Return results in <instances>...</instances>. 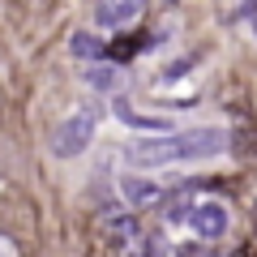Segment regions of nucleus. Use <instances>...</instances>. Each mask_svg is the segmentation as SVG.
<instances>
[{"label":"nucleus","mask_w":257,"mask_h":257,"mask_svg":"<svg viewBox=\"0 0 257 257\" xmlns=\"http://www.w3.org/2000/svg\"><path fill=\"white\" fill-rule=\"evenodd\" d=\"M116 120H120V124L150 128V133H172V120H167V116H146V111H133L128 103H116Z\"/></svg>","instance_id":"nucleus-7"},{"label":"nucleus","mask_w":257,"mask_h":257,"mask_svg":"<svg viewBox=\"0 0 257 257\" xmlns=\"http://www.w3.org/2000/svg\"><path fill=\"white\" fill-rule=\"evenodd\" d=\"M0 257H18V248H13L9 236H0Z\"/></svg>","instance_id":"nucleus-11"},{"label":"nucleus","mask_w":257,"mask_h":257,"mask_svg":"<svg viewBox=\"0 0 257 257\" xmlns=\"http://www.w3.org/2000/svg\"><path fill=\"white\" fill-rule=\"evenodd\" d=\"M138 13H142V0H103L99 9H94V26L99 30H116V26L138 22Z\"/></svg>","instance_id":"nucleus-4"},{"label":"nucleus","mask_w":257,"mask_h":257,"mask_svg":"<svg viewBox=\"0 0 257 257\" xmlns=\"http://www.w3.org/2000/svg\"><path fill=\"white\" fill-rule=\"evenodd\" d=\"M69 52H73V56H82V60H90V56H99V52H103V43L90 35V30H77V35H73V43H69Z\"/></svg>","instance_id":"nucleus-9"},{"label":"nucleus","mask_w":257,"mask_h":257,"mask_svg":"<svg viewBox=\"0 0 257 257\" xmlns=\"http://www.w3.org/2000/svg\"><path fill=\"white\" fill-rule=\"evenodd\" d=\"M159 206H163V223H189V214H193L197 202L189 197V189H176V193H163Z\"/></svg>","instance_id":"nucleus-6"},{"label":"nucleus","mask_w":257,"mask_h":257,"mask_svg":"<svg viewBox=\"0 0 257 257\" xmlns=\"http://www.w3.org/2000/svg\"><path fill=\"white\" fill-rule=\"evenodd\" d=\"M94 124H99V111H94V107H73L69 116L60 120V128H56L52 150L60 159H77L94 142Z\"/></svg>","instance_id":"nucleus-2"},{"label":"nucleus","mask_w":257,"mask_h":257,"mask_svg":"<svg viewBox=\"0 0 257 257\" xmlns=\"http://www.w3.org/2000/svg\"><path fill=\"white\" fill-rule=\"evenodd\" d=\"M189 223H193V231H197V240H219L223 231H227L231 214H227V206H219V202H197L193 214H189Z\"/></svg>","instance_id":"nucleus-3"},{"label":"nucleus","mask_w":257,"mask_h":257,"mask_svg":"<svg viewBox=\"0 0 257 257\" xmlns=\"http://www.w3.org/2000/svg\"><path fill=\"white\" fill-rule=\"evenodd\" d=\"M120 197H124L128 206H150V202L163 197V184L146 180V176H124V180H120Z\"/></svg>","instance_id":"nucleus-5"},{"label":"nucleus","mask_w":257,"mask_h":257,"mask_svg":"<svg viewBox=\"0 0 257 257\" xmlns=\"http://www.w3.org/2000/svg\"><path fill=\"white\" fill-rule=\"evenodd\" d=\"M227 150V128H184V133H159L124 146L128 167H167V163H197Z\"/></svg>","instance_id":"nucleus-1"},{"label":"nucleus","mask_w":257,"mask_h":257,"mask_svg":"<svg viewBox=\"0 0 257 257\" xmlns=\"http://www.w3.org/2000/svg\"><path fill=\"white\" fill-rule=\"evenodd\" d=\"M86 86H90L94 94L116 90V86H120V69H116V64H90V69H86Z\"/></svg>","instance_id":"nucleus-8"},{"label":"nucleus","mask_w":257,"mask_h":257,"mask_svg":"<svg viewBox=\"0 0 257 257\" xmlns=\"http://www.w3.org/2000/svg\"><path fill=\"white\" fill-rule=\"evenodd\" d=\"M176 257H210V253H206V248H197V244H180V253H176Z\"/></svg>","instance_id":"nucleus-10"}]
</instances>
